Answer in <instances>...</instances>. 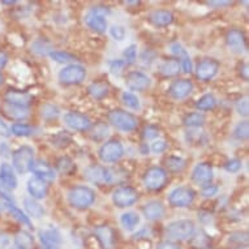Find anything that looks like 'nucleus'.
<instances>
[{
  "label": "nucleus",
  "instance_id": "nucleus-1",
  "mask_svg": "<svg viewBox=\"0 0 249 249\" xmlns=\"http://www.w3.org/2000/svg\"><path fill=\"white\" fill-rule=\"evenodd\" d=\"M70 204L76 209H88L94 204L95 193L94 191L85 185H77L71 189L68 193Z\"/></svg>",
  "mask_w": 249,
  "mask_h": 249
},
{
  "label": "nucleus",
  "instance_id": "nucleus-2",
  "mask_svg": "<svg viewBox=\"0 0 249 249\" xmlns=\"http://www.w3.org/2000/svg\"><path fill=\"white\" fill-rule=\"evenodd\" d=\"M108 122L114 125L115 128H118L119 131L123 132H131L135 131L137 125H139V120L135 115L129 114L124 110H112L108 114Z\"/></svg>",
  "mask_w": 249,
  "mask_h": 249
},
{
  "label": "nucleus",
  "instance_id": "nucleus-3",
  "mask_svg": "<svg viewBox=\"0 0 249 249\" xmlns=\"http://www.w3.org/2000/svg\"><path fill=\"white\" fill-rule=\"evenodd\" d=\"M195 223L189 219H179V221L171 222L166 227V233L168 237L174 240H187L191 239L195 233Z\"/></svg>",
  "mask_w": 249,
  "mask_h": 249
},
{
  "label": "nucleus",
  "instance_id": "nucleus-4",
  "mask_svg": "<svg viewBox=\"0 0 249 249\" xmlns=\"http://www.w3.org/2000/svg\"><path fill=\"white\" fill-rule=\"evenodd\" d=\"M34 160V150L33 147L24 145L20 146L17 150L13 151L12 154V164L13 170H16L20 174L30 171V166Z\"/></svg>",
  "mask_w": 249,
  "mask_h": 249
},
{
  "label": "nucleus",
  "instance_id": "nucleus-5",
  "mask_svg": "<svg viewBox=\"0 0 249 249\" xmlns=\"http://www.w3.org/2000/svg\"><path fill=\"white\" fill-rule=\"evenodd\" d=\"M84 174H85V178L89 180L90 183L99 184V185L115 183V180H116L115 172L112 170L105 167V166H98V164L89 166Z\"/></svg>",
  "mask_w": 249,
  "mask_h": 249
},
{
  "label": "nucleus",
  "instance_id": "nucleus-6",
  "mask_svg": "<svg viewBox=\"0 0 249 249\" xmlns=\"http://www.w3.org/2000/svg\"><path fill=\"white\" fill-rule=\"evenodd\" d=\"M108 12L110 11L106 7H94L85 16V24L95 33H105L107 29L106 16Z\"/></svg>",
  "mask_w": 249,
  "mask_h": 249
},
{
  "label": "nucleus",
  "instance_id": "nucleus-7",
  "mask_svg": "<svg viewBox=\"0 0 249 249\" xmlns=\"http://www.w3.org/2000/svg\"><path fill=\"white\" fill-rule=\"evenodd\" d=\"M168 175L162 167L147 168L143 174V184L149 191H160L167 184Z\"/></svg>",
  "mask_w": 249,
  "mask_h": 249
},
{
  "label": "nucleus",
  "instance_id": "nucleus-8",
  "mask_svg": "<svg viewBox=\"0 0 249 249\" xmlns=\"http://www.w3.org/2000/svg\"><path fill=\"white\" fill-rule=\"evenodd\" d=\"M139 200V192L132 187H119L112 193V202L118 208H129Z\"/></svg>",
  "mask_w": 249,
  "mask_h": 249
},
{
  "label": "nucleus",
  "instance_id": "nucleus-9",
  "mask_svg": "<svg viewBox=\"0 0 249 249\" xmlns=\"http://www.w3.org/2000/svg\"><path fill=\"white\" fill-rule=\"evenodd\" d=\"M124 155V147L116 140H111L103 143L99 149V158L105 163H115Z\"/></svg>",
  "mask_w": 249,
  "mask_h": 249
},
{
  "label": "nucleus",
  "instance_id": "nucleus-10",
  "mask_svg": "<svg viewBox=\"0 0 249 249\" xmlns=\"http://www.w3.org/2000/svg\"><path fill=\"white\" fill-rule=\"evenodd\" d=\"M196 193L188 187H179L168 195V202L174 208H187L192 204Z\"/></svg>",
  "mask_w": 249,
  "mask_h": 249
},
{
  "label": "nucleus",
  "instance_id": "nucleus-11",
  "mask_svg": "<svg viewBox=\"0 0 249 249\" xmlns=\"http://www.w3.org/2000/svg\"><path fill=\"white\" fill-rule=\"evenodd\" d=\"M86 71L84 67L78 66V64H70V66L64 67L59 73V80L61 84L66 85H74V84H80L85 80Z\"/></svg>",
  "mask_w": 249,
  "mask_h": 249
},
{
  "label": "nucleus",
  "instance_id": "nucleus-12",
  "mask_svg": "<svg viewBox=\"0 0 249 249\" xmlns=\"http://www.w3.org/2000/svg\"><path fill=\"white\" fill-rule=\"evenodd\" d=\"M64 123L71 129L78 132L89 131L91 128V122L86 115L80 114V112H73V111L64 115Z\"/></svg>",
  "mask_w": 249,
  "mask_h": 249
},
{
  "label": "nucleus",
  "instance_id": "nucleus-13",
  "mask_svg": "<svg viewBox=\"0 0 249 249\" xmlns=\"http://www.w3.org/2000/svg\"><path fill=\"white\" fill-rule=\"evenodd\" d=\"M219 70V63L214 59H204L198 63L196 68L197 77L202 81H209L213 77H215Z\"/></svg>",
  "mask_w": 249,
  "mask_h": 249
},
{
  "label": "nucleus",
  "instance_id": "nucleus-14",
  "mask_svg": "<svg viewBox=\"0 0 249 249\" xmlns=\"http://www.w3.org/2000/svg\"><path fill=\"white\" fill-rule=\"evenodd\" d=\"M192 180L198 185H209L213 180V167L210 163L201 162L196 164L192 171Z\"/></svg>",
  "mask_w": 249,
  "mask_h": 249
},
{
  "label": "nucleus",
  "instance_id": "nucleus-15",
  "mask_svg": "<svg viewBox=\"0 0 249 249\" xmlns=\"http://www.w3.org/2000/svg\"><path fill=\"white\" fill-rule=\"evenodd\" d=\"M39 240H41L42 245L45 247V249H59L61 245V235L59 232V230L53 229H45L41 230L38 232Z\"/></svg>",
  "mask_w": 249,
  "mask_h": 249
},
{
  "label": "nucleus",
  "instance_id": "nucleus-16",
  "mask_svg": "<svg viewBox=\"0 0 249 249\" xmlns=\"http://www.w3.org/2000/svg\"><path fill=\"white\" fill-rule=\"evenodd\" d=\"M226 43L229 46V49L235 53H243L247 50V41L243 32L232 29L230 30L226 36Z\"/></svg>",
  "mask_w": 249,
  "mask_h": 249
},
{
  "label": "nucleus",
  "instance_id": "nucleus-17",
  "mask_svg": "<svg viewBox=\"0 0 249 249\" xmlns=\"http://www.w3.org/2000/svg\"><path fill=\"white\" fill-rule=\"evenodd\" d=\"M125 84L133 91H143L150 86V78L146 74L140 71H133L131 73H128L125 78Z\"/></svg>",
  "mask_w": 249,
  "mask_h": 249
},
{
  "label": "nucleus",
  "instance_id": "nucleus-18",
  "mask_svg": "<svg viewBox=\"0 0 249 249\" xmlns=\"http://www.w3.org/2000/svg\"><path fill=\"white\" fill-rule=\"evenodd\" d=\"M5 103L12 105V106H18V107H25L28 108L29 105L33 102V97L25 91L16 89H9L4 95Z\"/></svg>",
  "mask_w": 249,
  "mask_h": 249
},
{
  "label": "nucleus",
  "instance_id": "nucleus-19",
  "mask_svg": "<svg viewBox=\"0 0 249 249\" xmlns=\"http://www.w3.org/2000/svg\"><path fill=\"white\" fill-rule=\"evenodd\" d=\"M30 171L33 172L36 178H39V179H42L46 183L47 181H53L56 178L53 168L47 162L42 160H33V163L30 166Z\"/></svg>",
  "mask_w": 249,
  "mask_h": 249
},
{
  "label": "nucleus",
  "instance_id": "nucleus-20",
  "mask_svg": "<svg viewBox=\"0 0 249 249\" xmlns=\"http://www.w3.org/2000/svg\"><path fill=\"white\" fill-rule=\"evenodd\" d=\"M193 90V84L189 80H176L168 88V93L172 98L175 99H184L187 98Z\"/></svg>",
  "mask_w": 249,
  "mask_h": 249
},
{
  "label": "nucleus",
  "instance_id": "nucleus-21",
  "mask_svg": "<svg viewBox=\"0 0 249 249\" xmlns=\"http://www.w3.org/2000/svg\"><path fill=\"white\" fill-rule=\"evenodd\" d=\"M95 236L101 243L103 249H114L115 248V231L110 226H98L94 231Z\"/></svg>",
  "mask_w": 249,
  "mask_h": 249
},
{
  "label": "nucleus",
  "instance_id": "nucleus-22",
  "mask_svg": "<svg viewBox=\"0 0 249 249\" xmlns=\"http://www.w3.org/2000/svg\"><path fill=\"white\" fill-rule=\"evenodd\" d=\"M0 181L3 184V187L9 191L17 188V178L15 174V170L11 164L1 163L0 166Z\"/></svg>",
  "mask_w": 249,
  "mask_h": 249
},
{
  "label": "nucleus",
  "instance_id": "nucleus-23",
  "mask_svg": "<svg viewBox=\"0 0 249 249\" xmlns=\"http://www.w3.org/2000/svg\"><path fill=\"white\" fill-rule=\"evenodd\" d=\"M28 192L32 196V198H37V200H42L45 198L47 195V183L43 181L39 178H32L28 181Z\"/></svg>",
  "mask_w": 249,
  "mask_h": 249
},
{
  "label": "nucleus",
  "instance_id": "nucleus-24",
  "mask_svg": "<svg viewBox=\"0 0 249 249\" xmlns=\"http://www.w3.org/2000/svg\"><path fill=\"white\" fill-rule=\"evenodd\" d=\"M143 215L149 221L160 219L164 215V206L160 201H150L142 208Z\"/></svg>",
  "mask_w": 249,
  "mask_h": 249
},
{
  "label": "nucleus",
  "instance_id": "nucleus-25",
  "mask_svg": "<svg viewBox=\"0 0 249 249\" xmlns=\"http://www.w3.org/2000/svg\"><path fill=\"white\" fill-rule=\"evenodd\" d=\"M149 20L153 25L155 26H160V28H163V26H168V25L172 24L174 21V15H172L170 11H164V9H160V11H154L149 16Z\"/></svg>",
  "mask_w": 249,
  "mask_h": 249
},
{
  "label": "nucleus",
  "instance_id": "nucleus-26",
  "mask_svg": "<svg viewBox=\"0 0 249 249\" xmlns=\"http://www.w3.org/2000/svg\"><path fill=\"white\" fill-rule=\"evenodd\" d=\"M1 110L4 111V114L8 118L13 119V120H22V119H26L29 116V108L12 106V105H8V103H5L4 106L1 107Z\"/></svg>",
  "mask_w": 249,
  "mask_h": 249
},
{
  "label": "nucleus",
  "instance_id": "nucleus-27",
  "mask_svg": "<svg viewBox=\"0 0 249 249\" xmlns=\"http://www.w3.org/2000/svg\"><path fill=\"white\" fill-rule=\"evenodd\" d=\"M181 67H180L179 59H167L164 60L160 67V73L166 76V77H172V76H176L179 73Z\"/></svg>",
  "mask_w": 249,
  "mask_h": 249
},
{
  "label": "nucleus",
  "instance_id": "nucleus-28",
  "mask_svg": "<svg viewBox=\"0 0 249 249\" xmlns=\"http://www.w3.org/2000/svg\"><path fill=\"white\" fill-rule=\"evenodd\" d=\"M108 90H110V86H108V84H106V82H103V81L93 82V84H91V85H89V88H88L89 94L95 99L105 98V97L108 94Z\"/></svg>",
  "mask_w": 249,
  "mask_h": 249
},
{
  "label": "nucleus",
  "instance_id": "nucleus-29",
  "mask_svg": "<svg viewBox=\"0 0 249 249\" xmlns=\"http://www.w3.org/2000/svg\"><path fill=\"white\" fill-rule=\"evenodd\" d=\"M13 245L18 249H32L34 247V237L26 231H20L15 236Z\"/></svg>",
  "mask_w": 249,
  "mask_h": 249
},
{
  "label": "nucleus",
  "instance_id": "nucleus-30",
  "mask_svg": "<svg viewBox=\"0 0 249 249\" xmlns=\"http://www.w3.org/2000/svg\"><path fill=\"white\" fill-rule=\"evenodd\" d=\"M24 206L26 213H28L30 216H33V218H41V216H43V214H45L43 208L38 204L37 201L33 200V198H25Z\"/></svg>",
  "mask_w": 249,
  "mask_h": 249
},
{
  "label": "nucleus",
  "instance_id": "nucleus-31",
  "mask_svg": "<svg viewBox=\"0 0 249 249\" xmlns=\"http://www.w3.org/2000/svg\"><path fill=\"white\" fill-rule=\"evenodd\" d=\"M120 223L122 226L124 227L125 230H135L137 227V225L140 223V216L137 213L135 212H128V213H124L120 218Z\"/></svg>",
  "mask_w": 249,
  "mask_h": 249
},
{
  "label": "nucleus",
  "instance_id": "nucleus-32",
  "mask_svg": "<svg viewBox=\"0 0 249 249\" xmlns=\"http://www.w3.org/2000/svg\"><path fill=\"white\" fill-rule=\"evenodd\" d=\"M5 206H7V209H8L9 213L12 214V216L15 219H17L20 223H22L24 226H28V227L32 229V222H30L29 216L26 215L22 210H20V209L17 208L16 205H5Z\"/></svg>",
  "mask_w": 249,
  "mask_h": 249
},
{
  "label": "nucleus",
  "instance_id": "nucleus-33",
  "mask_svg": "<svg viewBox=\"0 0 249 249\" xmlns=\"http://www.w3.org/2000/svg\"><path fill=\"white\" fill-rule=\"evenodd\" d=\"M205 123V116L200 112H192L184 118V124L189 128H198Z\"/></svg>",
  "mask_w": 249,
  "mask_h": 249
},
{
  "label": "nucleus",
  "instance_id": "nucleus-34",
  "mask_svg": "<svg viewBox=\"0 0 249 249\" xmlns=\"http://www.w3.org/2000/svg\"><path fill=\"white\" fill-rule=\"evenodd\" d=\"M216 105V101L213 94H205L202 95L198 101L196 102V107L200 111H209L213 110Z\"/></svg>",
  "mask_w": 249,
  "mask_h": 249
},
{
  "label": "nucleus",
  "instance_id": "nucleus-35",
  "mask_svg": "<svg viewBox=\"0 0 249 249\" xmlns=\"http://www.w3.org/2000/svg\"><path fill=\"white\" fill-rule=\"evenodd\" d=\"M122 101L123 103L131 108L133 111H137L141 108V103H140V99L137 98V95H135L133 93H129V91H124L122 94Z\"/></svg>",
  "mask_w": 249,
  "mask_h": 249
},
{
  "label": "nucleus",
  "instance_id": "nucleus-36",
  "mask_svg": "<svg viewBox=\"0 0 249 249\" xmlns=\"http://www.w3.org/2000/svg\"><path fill=\"white\" fill-rule=\"evenodd\" d=\"M33 127H30L28 124H22V123H15L11 128V133L18 137H29L33 135Z\"/></svg>",
  "mask_w": 249,
  "mask_h": 249
},
{
  "label": "nucleus",
  "instance_id": "nucleus-37",
  "mask_svg": "<svg viewBox=\"0 0 249 249\" xmlns=\"http://www.w3.org/2000/svg\"><path fill=\"white\" fill-rule=\"evenodd\" d=\"M166 167L168 168V171L171 172L183 171V168L185 167V160L179 158V157H168L166 160Z\"/></svg>",
  "mask_w": 249,
  "mask_h": 249
},
{
  "label": "nucleus",
  "instance_id": "nucleus-38",
  "mask_svg": "<svg viewBox=\"0 0 249 249\" xmlns=\"http://www.w3.org/2000/svg\"><path fill=\"white\" fill-rule=\"evenodd\" d=\"M248 133H249V124L248 122H241L239 123L233 131V137L236 140H247L248 139Z\"/></svg>",
  "mask_w": 249,
  "mask_h": 249
},
{
  "label": "nucleus",
  "instance_id": "nucleus-39",
  "mask_svg": "<svg viewBox=\"0 0 249 249\" xmlns=\"http://www.w3.org/2000/svg\"><path fill=\"white\" fill-rule=\"evenodd\" d=\"M56 168L57 171L61 172V174H71L74 170V164L70 158L66 157V158H60V160H57Z\"/></svg>",
  "mask_w": 249,
  "mask_h": 249
},
{
  "label": "nucleus",
  "instance_id": "nucleus-40",
  "mask_svg": "<svg viewBox=\"0 0 249 249\" xmlns=\"http://www.w3.org/2000/svg\"><path fill=\"white\" fill-rule=\"evenodd\" d=\"M50 56L56 63H71V61L76 60V57L73 55H71L68 53H63V51H53V53H50Z\"/></svg>",
  "mask_w": 249,
  "mask_h": 249
},
{
  "label": "nucleus",
  "instance_id": "nucleus-41",
  "mask_svg": "<svg viewBox=\"0 0 249 249\" xmlns=\"http://www.w3.org/2000/svg\"><path fill=\"white\" fill-rule=\"evenodd\" d=\"M123 56L125 59V63L127 64H133L137 59V46L136 45H131L128 46L127 49L124 50V53H123Z\"/></svg>",
  "mask_w": 249,
  "mask_h": 249
},
{
  "label": "nucleus",
  "instance_id": "nucleus-42",
  "mask_svg": "<svg viewBox=\"0 0 249 249\" xmlns=\"http://www.w3.org/2000/svg\"><path fill=\"white\" fill-rule=\"evenodd\" d=\"M42 116L45 119H56L59 116V110L57 107L53 106V105H46L45 107H42Z\"/></svg>",
  "mask_w": 249,
  "mask_h": 249
},
{
  "label": "nucleus",
  "instance_id": "nucleus-43",
  "mask_svg": "<svg viewBox=\"0 0 249 249\" xmlns=\"http://www.w3.org/2000/svg\"><path fill=\"white\" fill-rule=\"evenodd\" d=\"M125 66H127V63L124 60H112L110 63V72L114 76H120Z\"/></svg>",
  "mask_w": 249,
  "mask_h": 249
},
{
  "label": "nucleus",
  "instance_id": "nucleus-44",
  "mask_svg": "<svg viewBox=\"0 0 249 249\" xmlns=\"http://www.w3.org/2000/svg\"><path fill=\"white\" fill-rule=\"evenodd\" d=\"M110 34L111 37L116 39V41H123L125 38V29L120 26V25H114V26H111Z\"/></svg>",
  "mask_w": 249,
  "mask_h": 249
},
{
  "label": "nucleus",
  "instance_id": "nucleus-45",
  "mask_svg": "<svg viewBox=\"0 0 249 249\" xmlns=\"http://www.w3.org/2000/svg\"><path fill=\"white\" fill-rule=\"evenodd\" d=\"M171 51H172V53H175L176 56L179 57V61L181 60V59H184V57L189 56L188 53H187V50H184L183 46L179 45V43H172Z\"/></svg>",
  "mask_w": 249,
  "mask_h": 249
},
{
  "label": "nucleus",
  "instance_id": "nucleus-46",
  "mask_svg": "<svg viewBox=\"0 0 249 249\" xmlns=\"http://www.w3.org/2000/svg\"><path fill=\"white\" fill-rule=\"evenodd\" d=\"M160 136V131H158V128L154 127V125H149V127L145 128V131H143V137L146 140H154L157 139Z\"/></svg>",
  "mask_w": 249,
  "mask_h": 249
},
{
  "label": "nucleus",
  "instance_id": "nucleus-47",
  "mask_svg": "<svg viewBox=\"0 0 249 249\" xmlns=\"http://www.w3.org/2000/svg\"><path fill=\"white\" fill-rule=\"evenodd\" d=\"M241 168V160H231L225 164V170L229 172H237Z\"/></svg>",
  "mask_w": 249,
  "mask_h": 249
},
{
  "label": "nucleus",
  "instance_id": "nucleus-48",
  "mask_svg": "<svg viewBox=\"0 0 249 249\" xmlns=\"http://www.w3.org/2000/svg\"><path fill=\"white\" fill-rule=\"evenodd\" d=\"M236 110L237 112L240 115H243V116H248V99L244 98L243 101H240V102H237Z\"/></svg>",
  "mask_w": 249,
  "mask_h": 249
},
{
  "label": "nucleus",
  "instance_id": "nucleus-49",
  "mask_svg": "<svg viewBox=\"0 0 249 249\" xmlns=\"http://www.w3.org/2000/svg\"><path fill=\"white\" fill-rule=\"evenodd\" d=\"M167 149V143L164 142V141H155V142L151 143V151L153 153H163L164 150Z\"/></svg>",
  "mask_w": 249,
  "mask_h": 249
},
{
  "label": "nucleus",
  "instance_id": "nucleus-50",
  "mask_svg": "<svg viewBox=\"0 0 249 249\" xmlns=\"http://www.w3.org/2000/svg\"><path fill=\"white\" fill-rule=\"evenodd\" d=\"M155 53H153L151 50H147V51H145V53L141 55V60L145 63V64H147V66H150L151 63H153V60L155 59Z\"/></svg>",
  "mask_w": 249,
  "mask_h": 249
},
{
  "label": "nucleus",
  "instance_id": "nucleus-51",
  "mask_svg": "<svg viewBox=\"0 0 249 249\" xmlns=\"http://www.w3.org/2000/svg\"><path fill=\"white\" fill-rule=\"evenodd\" d=\"M201 193H202L204 197L215 196L216 193H218V187H215V185H206V187H204Z\"/></svg>",
  "mask_w": 249,
  "mask_h": 249
},
{
  "label": "nucleus",
  "instance_id": "nucleus-52",
  "mask_svg": "<svg viewBox=\"0 0 249 249\" xmlns=\"http://www.w3.org/2000/svg\"><path fill=\"white\" fill-rule=\"evenodd\" d=\"M0 197L3 198L5 205H15V200H13V197L9 195L8 192H5L3 187H1V184H0Z\"/></svg>",
  "mask_w": 249,
  "mask_h": 249
},
{
  "label": "nucleus",
  "instance_id": "nucleus-53",
  "mask_svg": "<svg viewBox=\"0 0 249 249\" xmlns=\"http://www.w3.org/2000/svg\"><path fill=\"white\" fill-rule=\"evenodd\" d=\"M0 136L1 137H9L11 136V128L0 119Z\"/></svg>",
  "mask_w": 249,
  "mask_h": 249
},
{
  "label": "nucleus",
  "instance_id": "nucleus-54",
  "mask_svg": "<svg viewBox=\"0 0 249 249\" xmlns=\"http://www.w3.org/2000/svg\"><path fill=\"white\" fill-rule=\"evenodd\" d=\"M157 249H180V247L172 241H162L160 244H158Z\"/></svg>",
  "mask_w": 249,
  "mask_h": 249
},
{
  "label": "nucleus",
  "instance_id": "nucleus-55",
  "mask_svg": "<svg viewBox=\"0 0 249 249\" xmlns=\"http://www.w3.org/2000/svg\"><path fill=\"white\" fill-rule=\"evenodd\" d=\"M208 4L212 7H226L231 4V1H209Z\"/></svg>",
  "mask_w": 249,
  "mask_h": 249
},
{
  "label": "nucleus",
  "instance_id": "nucleus-56",
  "mask_svg": "<svg viewBox=\"0 0 249 249\" xmlns=\"http://www.w3.org/2000/svg\"><path fill=\"white\" fill-rule=\"evenodd\" d=\"M243 73V78H244L245 81H248V64L245 63L243 64V68L240 70V74Z\"/></svg>",
  "mask_w": 249,
  "mask_h": 249
},
{
  "label": "nucleus",
  "instance_id": "nucleus-57",
  "mask_svg": "<svg viewBox=\"0 0 249 249\" xmlns=\"http://www.w3.org/2000/svg\"><path fill=\"white\" fill-rule=\"evenodd\" d=\"M7 60H8V57L5 55L4 53H0V70L3 68V67L7 64Z\"/></svg>",
  "mask_w": 249,
  "mask_h": 249
},
{
  "label": "nucleus",
  "instance_id": "nucleus-58",
  "mask_svg": "<svg viewBox=\"0 0 249 249\" xmlns=\"http://www.w3.org/2000/svg\"><path fill=\"white\" fill-rule=\"evenodd\" d=\"M0 155H3V157L8 155V146L5 143H1V146H0Z\"/></svg>",
  "mask_w": 249,
  "mask_h": 249
},
{
  "label": "nucleus",
  "instance_id": "nucleus-59",
  "mask_svg": "<svg viewBox=\"0 0 249 249\" xmlns=\"http://www.w3.org/2000/svg\"><path fill=\"white\" fill-rule=\"evenodd\" d=\"M141 150H142V154H147L149 153V147H147V145H143Z\"/></svg>",
  "mask_w": 249,
  "mask_h": 249
},
{
  "label": "nucleus",
  "instance_id": "nucleus-60",
  "mask_svg": "<svg viewBox=\"0 0 249 249\" xmlns=\"http://www.w3.org/2000/svg\"><path fill=\"white\" fill-rule=\"evenodd\" d=\"M3 82V76H1V73H0V84Z\"/></svg>",
  "mask_w": 249,
  "mask_h": 249
},
{
  "label": "nucleus",
  "instance_id": "nucleus-61",
  "mask_svg": "<svg viewBox=\"0 0 249 249\" xmlns=\"http://www.w3.org/2000/svg\"><path fill=\"white\" fill-rule=\"evenodd\" d=\"M8 249H18V248H16V247L13 245V247H8Z\"/></svg>",
  "mask_w": 249,
  "mask_h": 249
},
{
  "label": "nucleus",
  "instance_id": "nucleus-62",
  "mask_svg": "<svg viewBox=\"0 0 249 249\" xmlns=\"http://www.w3.org/2000/svg\"><path fill=\"white\" fill-rule=\"evenodd\" d=\"M237 249H245V248H237Z\"/></svg>",
  "mask_w": 249,
  "mask_h": 249
},
{
  "label": "nucleus",
  "instance_id": "nucleus-63",
  "mask_svg": "<svg viewBox=\"0 0 249 249\" xmlns=\"http://www.w3.org/2000/svg\"><path fill=\"white\" fill-rule=\"evenodd\" d=\"M0 209H1V206H0Z\"/></svg>",
  "mask_w": 249,
  "mask_h": 249
}]
</instances>
